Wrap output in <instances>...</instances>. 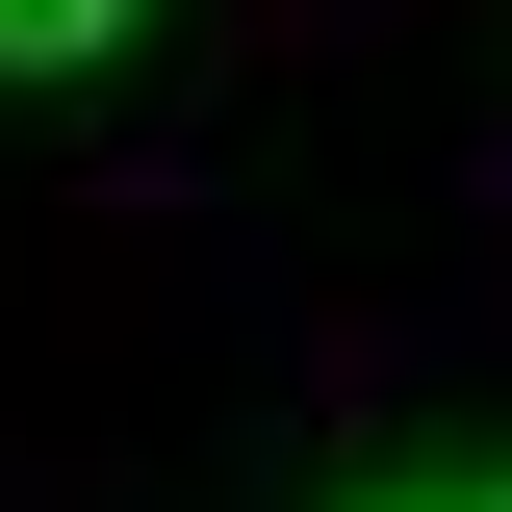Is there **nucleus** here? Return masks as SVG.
Returning <instances> with one entry per match:
<instances>
[{
    "instance_id": "f257e3e1",
    "label": "nucleus",
    "mask_w": 512,
    "mask_h": 512,
    "mask_svg": "<svg viewBox=\"0 0 512 512\" xmlns=\"http://www.w3.org/2000/svg\"><path fill=\"white\" fill-rule=\"evenodd\" d=\"M77 52H128V0H0V77H77Z\"/></svg>"
},
{
    "instance_id": "f03ea898",
    "label": "nucleus",
    "mask_w": 512,
    "mask_h": 512,
    "mask_svg": "<svg viewBox=\"0 0 512 512\" xmlns=\"http://www.w3.org/2000/svg\"><path fill=\"white\" fill-rule=\"evenodd\" d=\"M359 512H512V461H461V487H359Z\"/></svg>"
}]
</instances>
